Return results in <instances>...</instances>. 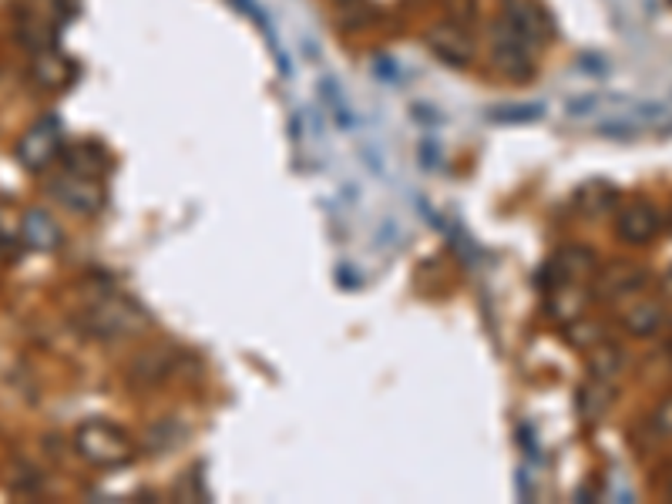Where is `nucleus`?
Listing matches in <instances>:
<instances>
[{
  "label": "nucleus",
  "mask_w": 672,
  "mask_h": 504,
  "mask_svg": "<svg viewBox=\"0 0 672 504\" xmlns=\"http://www.w3.org/2000/svg\"><path fill=\"white\" fill-rule=\"evenodd\" d=\"M78 326L91 340L115 344V340H128V336L145 329L149 313L122 293H101L78 313Z\"/></svg>",
  "instance_id": "1"
},
{
  "label": "nucleus",
  "mask_w": 672,
  "mask_h": 504,
  "mask_svg": "<svg viewBox=\"0 0 672 504\" xmlns=\"http://www.w3.org/2000/svg\"><path fill=\"white\" fill-rule=\"evenodd\" d=\"M71 448L75 454L98 470H112V467H125L135 457V444L125 430H118L109 421H81L71 434Z\"/></svg>",
  "instance_id": "2"
},
{
  "label": "nucleus",
  "mask_w": 672,
  "mask_h": 504,
  "mask_svg": "<svg viewBox=\"0 0 672 504\" xmlns=\"http://www.w3.org/2000/svg\"><path fill=\"white\" fill-rule=\"evenodd\" d=\"M487 34H491V61H494V67H498L505 78L518 81V85L532 81V72H535V48L524 44L505 21L491 24Z\"/></svg>",
  "instance_id": "3"
},
{
  "label": "nucleus",
  "mask_w": 672,
  "mask_h": 504,
  "mask_svg": "<svg viewBox=\"0 0 672 504\" xmlns=\"http://www.w3.org/2000/svg\"><path fill=\"white\" fill-rule=\"evenodd\" d=\"M61 148H64V142H61L58 118H41L21 134L14 158L21 161V168H27V172H45V168H51L61 158Z\"/></svg>",
  "instance_id": "4"
},
{
  "label": "nucleus",
  "mask_w": 672,
  "mask_h": 504,
  "mask_svg": "<svg viewBox=\"0 0 672 504\" xmlns=\"http://www.w3.org/2000/svg\"><path fill=\"white\" fill-rule=\"evenodd\" d=\"M48 192H51L54 202H61V206L71 209L75 216H98L101 206H104V198H109L101 179H85V176H75V172H61L58 179H51Z\"/></svg>",
  "instance_id": "5"
},
{
  "label": "nucleus",
  "mask_w": 672,
  "mask_h": 504,
  "mask_svg": "<svg viewBox=\"0 0 672 504\" xmlns=\"http://www.w3.org/2000/svg\"><path fill=\"white\" fill-rule=\"evenodd\" d=\"M502 4H505L502 21L518 34L524 44H532L538 51L551 38V17L538 0H502Z\"/></svg>",
  "instance_id": "6"
},
{
  "label": "nucleus",
  "mask_w": 672,
  "mask_h": 504,
  "mask_svg": "<svg viewBox=\"0 0 672 504\" xmlns=\"http://www.w3.org/2000/svg\"><path fill=\"white\" fill-rule=\"evenodd\" d=\"M428 48L438 61L451 64V67H468L474 61V38L468 34V27L454 24V21H441L428 30Z\"/></svg>",
  "instance_id": "7"
},
{
  "label": "nucleus",
  "mask_w": 672,
  "mask_h": 504,
  "mask_svg": "<svg viewBox=\"0 0 672 504\" xmlns=\"http://www.w3.org/2000/svg\"><path fill=\"white\" fill-rule=\"evenodd\" d=\"M646 283H649V269L629 259L609 262L606 269H598V276H595L598 296H606V299H625L632 293L646 289Z\"/></svg>",
  "instance_id": "8"
},
{
  "label": "nucleus",
  "mask_w": 672,
  "mask_h": 504,
  "mask_svg": "<svg viewBox=\"0 0 672 504\" xmlns=\"http://www.w3.org/2000/svg\"><path fill=\"white\" fill-rule=\"evenodd\" d=\"M27 78L38 91L58 94L75 81V64H71L64 54H58V48H51V51H41V54H30Z\"/></svg>",
  "instance_id": "9"
},
{
  "label": "nucleus",
  "mask_w": 672,
  "mask_h": 504,
  "mask_svg": "<svg viewBox=\"0 0 672 504\" xmlns=\"http://www.w3.org/2000/svg\"><path fill=\"white\" fill-rule=\"evenodd\" d=\"M616 235L629 246H646L659 235V216L649 202H632V206H622L616 216Z\"/></svg>",
  "instance_id": "10"
},
{
  "label": "nucleus",
  "mask_w": 672,
  "mask_h": 504,
  "mask_svg": "<svg viewBox=\"0 0 672 504\" xmlns=\"http://www.w3.org/2000/svg\"><path fill=\"white\" fill-rule=\"evenodd\" d=\"M61 165H64V172H75L85 179H104L112 168V158H109V152H104V145L81 139V142H71L67 148H61Z\"/></svg>",
  "instance_id": "11"
},
{
  "label": "nucleus",
  "mask_w": 672,
  "mask_h": 504,
  "mask_svg": "<svg viewBox=\"0 0 672 504\" xmlns=\"http://www.w3.org/2000/svg\"><path fill=\"white\" fill-rule=\"evenodd\" d=\"M17 235H21V243L34 253H54L64 243V232H61L58 219L48 209H27L24 219H21Z\"/></svg>",
  "instance_id": "12"
},
{
  "label": "nucleus",
  "mask_w": 672,
  "mask_h": 504,
  "mask_svg": "<svg viewBox=\"0 0 672 504\" xmlns=\"http://www.w3.org/2000/svg\"><path fill=\"white\" fill-rule=\"evenodd\" d=\"M548 273H551V283L561 286V283H582L585 276L595 273V253L585 249V246H561L551 262H548Z\"/></svg>",
  "instance_id": "13"
},
{
  "label": "nucleus",
  "mask_w": 672,
  "mask_h": 504,
  "mask_svg": "<svg viewBox=\"0 0 672 504\" xmlns=\"http://www.w3.org/2000/svg\"><path fill=\"white\" fill-rule=\"evenodd\" d=\"M175 363H179V357H175L172 347H149L145 353H138L128 366V374L135 384L149 387V384H162L175 374Z\"/></svg>",
  "instance_id": "14"
},
{
  "label": "nucleus",
  "mask_w": 672,
  "mask_h": 504,
  "mask_svg": "<svg viewBox=\"0 0 672 504\" xmlns=\"http://www.w3.org/2000/svg\"><path fill=\"white\" fill-rule=\"evenodd\" d=\"M662 323H665V310L659 307L656 299H639L622 313V326L632 336H652V333H659Z\"/></svg>",
  "instance_id": "15"
},
{
  "label": "nucleus",
  "mask_w": 672,
  "mask_h": 504,
  "mask_svg": "<svg viewBox=\"0 0 672 504\" xmlns=\"http://www.w3.org/2000/svg\"><path fill=\"white\" fill-rule=\"evenodd\" d=\"M575 202H579V209H582L585 216H603V212H609L616 202H619V189L609 185V182H603V179H592V182H585V185L579 189Z\"/></svg>",
  "instance_id": "16"
},
{
  "label": "nucleus",
  "mask_w": 672,
  "mask_h": 504,
  "mask_svg": "<svg viewBox=\"0 0 672 504\" xmlns=\"http://www.w3.org/2000/svg\"><path fill=\"white\" fill-rule=\"evenodd\" d=\"M8 491L11 494H21V497H30V494H38L45 488V478L38 475V467H30L24 461H14L11 467V478H4Z\"/></svg>",
  "instance_id": "17"
},
{
  "label": "nucleus",
  "mask_w": 672,
  "mask_h": 504,
  "mask_svg": "<svg viewBox=\"0 0 672 504\" xmlns=\"http://www.w3.org/2000/svg\"><path fill=\"white\" fill-rule=\"evenodd\" d=\"M619 363H622L619 350H616V347H603V350L592 357V374H595V380H612V377L619 374Z\"/></svg>",
  "instance_id": "18"
},
{
  "label": "nucleus",
  "mask_w": 672,
  "mask_h": 504,
  "mask_svg": "<svg viewBox=\"0 0 672 504\" xmlns=\"http://www.w3.org/2000/svg\"><path fill=\"white\" fill-rule=\"evenodd\" d=\"M444 11H447V21L471 27L478 21V0H444Z\"/></svg>",
  "instance_id": "19"
},
{
  "label": "nucleus",
  "mask_w": 672,
  "mask_h": 504,
  "mask_svg": "<svg viewBox=\"0 0 672 504\" xmlns=\"http://www.w3.org/2000/svg\"><path fill=\"white\" fill-rule=\"evenodd\" d=\"M652 430L656 434H662V437H672V397H665L659 408L652 411Z\"/></svg>",
  "instance_id": "20"
},
{
  "label": "nucleus",
  "mask_w": 672,
  "mask_h": 504,
  "mask_svg": "<svg viewBox=\"0 0 672 504\" xmlns=\"http://www.w3.org/2000/svg\"><path fill=\"white\" fill-rule=\"evenodd\" d=\"M659 491H662V497L665 501H672V461H665L662 467H659Z\"/></svg>",
  "instance_id": "21"
},
{
  "label": "nucleus",
  "mask_w": 672,
  "mask_h": 504,
  "mask_svg": "<svg viewBox=\"0 0 672 504\" xmlns=\"http://www.w3.org/2000/svg\"><path fill=\"white\" fill-rule=\"evenodd\" d=\"M11 246V232H4V225H0V249Z\"/></svg>",
  "instance_id": "22"
},
{
  "label": "nucleus",
  "mask_w": 672,
  "mask_h": 504,
  "mask_svg": "<svg viewBox=\"0 0 672 504\" xmlns=\"http://www.w3.org/2000/svg\"><path fill=\"white\" fill-rule=\"evenodd\" d=\"M665 286H669V293H672V266H669V273H665Z\"/></svg>",
  "instance_id": "23"
}]
</instances>
